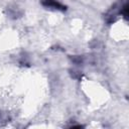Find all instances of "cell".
<instances>
[{"label":"cell","mask_w":129,"mask_h":129,"mask_svg":"<svg viewBox=\"0 0 129 129\" xmlns=\"http://www.w3.org/2000/svg\"><path fill=\"white\" fill-rule=\"evenodd\" d=\"M41 4L45 7H50V8H54V9L62 10V11L67 9L66 6H63L56 0H41Z\"/></svg>","instance_id":"cell-1"},{"label":"cell","mask_w":129,"mask_h":129,"mask_svg":"<svg viewBox=\"0 0 129 129\" xmlns=\"http://www.w3.org/2000/svg\"><path fill=\"white\" fill-rule=\"evenodd\" d=\"M128 9H129V8H128V4L125 3V4L123 5V7L121 8V11H120V13L123 14L126 19H128Z\"/></svg>","instance_id":"cell-2"}]
</instances>
